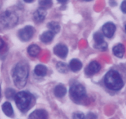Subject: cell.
<instances>
[{
  "mask_svg": "<svg viewBox=\"0 0 126 119\" xmlns=\"http://www.w3.org/2000/svg\"><path fill=\"white\" fill-rule=\"evenodd\" d=\"M29 73V68L26 62L20 61L14 68L12 78L16 87L22 88L25 86Z\"/></svg>",
  "mask_w": 126,
  "mask_h": 119,
  "instance_id": "obj_1",
  "label": "cell"
},
{
  "mask_svg": "<svg viewBox=\"0 0 126 119\" xmlns=\"http://www.w3.org/2000/svg\"><path fill=\"white\" fill-rule=\"evenodd\" d=\"M104 83L108 89L113 90H119L123 87L124 83L120 74L118 71L111 70L106 74Z\"/></svg>",
  "mask_w": 126,
  "mask_h": 119,
  "instance_id": "obj_2",
  "label": "cell"
},
{
  "mask_svg": "<svg viewBox=\"0 0 126 119\" xmlns=\"http://www.w3.org/2000/svg\"><path fill=\"white\" fill-rule=\"evenodd\" d=\"M18 17L15 12L6 11L0 16V29H5L14 27L17 24Z\"/></svg>",
  "mask_w": 126,
  "mask_h": 119,
  "instance_id": "obj_3",
  "label": "cell"
},
{
  "mask_svg": "<svg viewBox=\"0 0 126 119\" xmlns=\"http://www.w3.org/2000/svg\"><path fill=\"white\" fill-rule=\"evenodd\" d=\"M15 101L19 110L25 112L28 109L32 101V95L26 91H21L16 94Z\"/></svg>",
  "mask_w": 126,
  "mask_h": 119,
  "instance_id": "obj_4",
  "label": "cell"
},
{
  "mask_svg": "<svg viewBox=\"0 0 126 119\" xmlns=\"http://www.w3.org/2000/svg\"><path fill=\"white\" fill-rule=\"evenodd\" d=\"M70 95L73 101L79 102L86 97V89L81 84H74L71 86L70 89Z\"/></svg>",
  "mask_w": 126,
  "mask_h": 119,
  "instance_id": "obj_5",
  "label": "cell"
},
{
  "mask_svg": "<svg viewBox=\"0 0 126 119\" xmlns=\"http://www.w3.org/2000/svg\"><path fill=\"white\" fill-rule=\"evenodd\" d=\"M34 33V29L32 26H27L20 30L18 32V37L21 40L27 42L32 38Z\"/></svg>",
  "mask_w": 126,
  "mask_h": 119,
  "instance_id": "obj_6",
  "label": "cell"
},
{
  "mask_svg": "<svg viewBox=\"0 0 126 119\" xmlns=\"http://www.w3.org/2000/svg\"><path fill=\"white\" fill-rule=\"evenodd\" d=\"M100 68L101 66L100 63L96 61H93L91 62L87 66L85 71H86V74L92 76L99 72V71L100 70Z\"/></svg>",
  "mask_w": 126,
  "mask_h": 119,
  "instance_id": "obj_7",
  "label": "cell"
},
{
  "mask_svg": "<svg viewBox=\"0 0 126 119\" xmlns=\"http://www.w3.org/2000/svg\"><path fill=\"white\" fill-rule=\"evenodd\" d=\"M116 31V26L112 22H107L103 25L102 27V32L104 35L108 38H111L113 36Z\"/></svg>",
  "mask_w": 126,
  "mask_h": 119,
  "instance_id": "obj_8",
  "label": "cell"
},
{
  "mask_svg": "<svg viewBox=\"0 0 126 119\" xmlns=\"http://www.w3.org/2000/svg\"><path fill=\"white\" fill-rule=\"evenodd\" d=\"M54 52L57 56L61 58H65L68 55V50L66 45L63 44H58L54 47Z\"/></svg>",
  "mask_w": 126,
  "mask_h": 119,
  "instance_id": "obj_9",
  "label": "cell"
},
{
  "mask_svg": "<svg viewBox=\"0 0 126 119\" xmlns=\"http://www.w3.org/2000/svg\"><path fill=\"white\" fill-rule=\"evenodd\" d=\"M46 14L47 12L46 9L41 7L40 8L38 9L34 12V14H33V19L36 22H38V23L43 22L45 19Z\"/></svg>",
  "mask_w": 126,
  "mask_h": 119,
  "instance_id": "obj_10",
  "label": "cell"
},
{
  "mask_svg": "<svg viewBox=\"0 0 126 119\" xmlns=\"http://www.w3.org/2000/svg\"><path fill=\"white\" fill-rule=\"evenodd\" d=\"M48 114L45 110L43 109H38L34 110L28 117L29 119H47Z\"/></svg>",
  "mask_w": 126,
  "mask_h": 119,
  "instance_id": "obj_11",
  "label": "cell"
},
{
  "mask_svg": "<svg viewBox=\"0 0 126 119\" xmlns=\"http://www.w3.org/2000/svg\"><path fill=\"white\" fill-rule=\"evenodd\" d=\"M113 52L116 57H118V58H122L125 52V47L123 44L119 43L113 47Z\"/></svg>",
  "mask_w": 126,
  "mask_h": 119,
  "instance_id": "obj_12",
  "label": "cell"
},
{
  "mask_svg": "<svg viewBox=\"0 0 126 119\" xmlns=\"http://www.w3.org/2000/svg\"><path fill=\"white\" fill-rule=\"evenodd\" d=\"M69 66H70V68L71 71L74 72H77L79 71L82 68V64L81 61H79V60L73 59L70 61Z\"/></svg>",
  "mask_w": 126,
  "mask_h": 119,
  "instance_id": "obj_13",
  "label": "cell"
},
{
  "mask_svg": "<svg viewBox=\"0 0 126 119\" xmlns=\"http://www.w3.org/2000/svg\"><path fill=\"white\" fill-rule=\"evenodd\" d=\"M66 93V89L64 86L59 84L54 89V94L57 97H63Z\"/></svg>",
  "mask_w": 126,
  "mask_h": 119,
  "instance_id": "obj_14",
  "label": "cell"
},
{
  "mask_svg": "<svg viewBox=\"0 0 126 119\" xmlns=\"http://www.w3.org/2000/svg\"><path fill=\"white\" fill-rule=\"evenodd\" d=\"M54 34L55 33H54L51 31H46L41 35V42H44V43H49L54 38Z\"/></svg>",
  "mask_w": 126,
  "mask_h": 119,
  "instance_id": "obj_15",
  "label": "cell"
},
{
  "mask_svg": "<svg viewBox=\"0 0 126 119\" xmlns=\"http://www.w3.org/2000/svg\"><path fill=\"white\" fill-rule=\"evenodd\" d=\"M34 73L38 76H44L46 75L47 69L46 66L43 64H38L34 68Z\"/></svg>",
  "mask_w": 126,
  "mask_h": 119,
  "instance_id": "obj_16",
  "label": "cell"
},
{
  "mask_svg": "<svg viewBox=\"0 0 126 119\" xmlns=\"http://www.w3.org/2000/svg\"><path fill=\"white\" fill-rule=\"evenodd\" d=\"M41 49L37 45H31L28 48V53L31 57H36L39 54Z\"/></svg>",
  "mask_w": 126,
  "mask_h": 119,
  "instance_id": "obj_17",
  "label": "cell"
},
{
  "mask_svg": "<svg viewBox=\"0 0 126 119\" xmlns=\"http://www.w3.org/2000/svg\"><path fill=\"white\" fill-rule=\"evenodd\" d=\"M2 109L3 112L5 114V115H6L7 116L11 117L14 114V111L12 105L8 102H6L2 104Z\"/></svg>",
  "mask_w": 126,
  "mask_h": 119,
  "instance_id": "obj_18",
  "label": "cell"
},
{
  "mask_svg": "<svg viewBox=\"0 0 126 119\" xmlns=\"http://www.w3.org/2000/svg\"><path fill=\"white\" fill-rule=\"evenodd\" d=\"M47 27L50 31L54 33H57L60 31V26L59 23L56 22H50L47 24Z\"/></svg>",
  "mask_w": 126,
  "mask_h": 119,
  "instance_id": "obj_19",
  "label": "cell"
},
{
  "mask_svg": "<svg viewBox=\"0 0 126 119\" xmlns=\"http://www.w3.org/2000/svg\"><path fill=\"white\" fill-rule=\"evenodd\" d=\"M94 40L95 41V45H98L104 42V38L103 36L100 32H96L94 35Z\"/></svg>",
  "mask_w": 126,
  "mask_h": 119,
  "instance_id": "obj_20",
  "label": "cell"
},
{
  "mask_svg": "<svg viewBox=\"0 0 126 119\" xmlns=\"http://www.w3.org/2000/svg\"><path fill=\"white\" fill-rule=\"evenodd\" d=\"M57 69L62 73H66L68 71V66L66 63L62 62H59L57 64Z\"/></svg>",
  "mask_w": 126,
  "mask_h": 119,
  "instance_id": "obj_21",
  "label": "cell"
},
{
  "mask_svg": "<svg viewBox=\"0 0 126 119\" xmlns=\"http://www.w3.org/2000/svg\"><path fill=\"white\" fill-rule=\"evenodd\" d=\"M39 4L41 7L44 9L49 8L52 4V0H39Z\"/></svg>",
  "mask_w": 126,
  "mask_h": 119,
  "instance_id": "obj_22",
  "label": "cell"
},
{
  "mask_svg": "<svg viewBox=\"0 0 126 119\" xmlns=\"http://www.w3.org/2000/svg\"><path fill=\"white\" fill-rule=\"evenodd\" d=\"M5 94H6V97H7V99L12 100V99H14L16 94V92H15V90L14 89L9 88V89H6Z\"/></svg>",
  "mask_w": 126,
  "mask_h": 119,
  "instance_id": "obj_23",
  "label": "cell"
},
{
  "mask_svg": "<svg viewBox=\"0 0 126 119\" xmlns=\"http://www.w3.org/2000/svg\"><path fill=\"white\" fill-rule=\"evenodd\" d=\"M95 47L97 48V49L100 50H105L107 48V47H108V45H107V43L105 42H104L102 43H100V44L95 45Z\"/></svg>",
  "mask_w": 126,
  "mask_h": 119,
  "instance_id": "obj_24",
  "label": "cell"
},
{
  "mask_svg": "<svg viewBox=\"0 0 126 119\" xmlns=\"http://www.w3.org/2000/svg\"><path fill=\"white\" fill-rule=\"evenodd\" d=\"M73 118H74V119H84V118H85V117L84 114H82V113L76 112L73 114Z\"/></svg>",
  "mask_w": 126,
  "mask_h": 119,
  "instance_id": "obj_25",
  "label": "cell"
},
{
  "mask_svg": "<svg viewBox=\"0 0 126 119\" xmlns=\"http://www.w3.org/2000/svg\"><path fill=\"white\" fill-rule=\"evenodd\" d=\"M121 8L122 11H123L124 13H126V0L123 1V2H122L121 6Z\"/></svg>",
  "mask_w": 126,
  "mask_h": 119,
  "instance_id": "obj_26",
  "label": "cell"
},
{
  "mask_svg": "<svg viewBox=\"0 0 126 119\" xmlns=\"http://www.w3.org/2000/svg\"><path fill=\"white\" fill-rule=\"evenodd\" d=\"M3 46H4L3 40H2V39H1V38H0V49H1V48H2V47H3Z\"/></svg>",
  "mask_w": 126,
  "mask_h": 119,
  "instance_id": "obj_27",
  "label": "cell"
},
{
  "mask_svg": "<svg viewBox=\"0 0 126 119\" xmlns=\"http://www.w3.org/2000/svg\"><path fill=\"white\" fill-rule=\"evenodd\" d=\"M57 1L60 3H65V2H67L68 0H57Z\"/></svg>",
  "mask_w": 126,
  "mask_h": 119,
  "instance_id": "obj_28",
  "label": "cell"
},
{
  "mask_svg": "<svg viewBox=\"0 0 126 119\" xmlns=\"http://www.w3.org/2000/svg\"><path fill=\"white\" fill-rule=\"evenodd\" d=\"M23 1H24L25 2H28V3H29V2H32L33 0H23Z\"/></svg>",
  "mask_w": 126,
  "mask_h": 119,
  "instance_id": "obj_29",
  "label": "cell"
},
{
  "mask_svg": "<svg viewBox=\"0 0 126 119\" xmlns=\"http://www.w3.org/2000/svg\"><path fill=\"white\" fill-rule=\"evenodd\" d=\"M1 86H0V97H1Z\"/></svg>",
  "mask_w": 126,
  "mask_h": 119,
  "instance_id": "obj_30",
  "label": "cell"
},
{
  "mask_svg": "<svg viewBox=\"0 0 126 119\" xmlns=\"http://www.w3.org/2000/svg\"><path fill=\"white\" fill-rule=\"evenodd\" d=\"M84 1H92V0H84Z\"/></svg>",
  "mask_w": 126,
  "mask_h": 119,
  "instance_id": "obj_31",
  "label": "cell"
},
{
  "mask_svg": "<svg viewBox=\"0 0 126 119\" xmlns=\"http://www.w3.org/2000/svg\"><path fill=\"white\" fill-rule=\"evenodd\" d=\"M125 30H126V26H125Z\"/></svg>",
  "mask_w": 126,
  "mask_h": 119,
  "instance_id": "obj_32",
  "label": "cell"
}]
</instances>
